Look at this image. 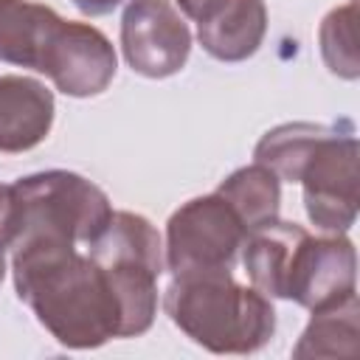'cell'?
Wrapping results in <instances>:
<instances>
[{"label":"cell","mask_w":360,"mask_h":360,"mask_svg":"<svg viewBox=\"0 0 360 360\" xmlns=\"http://www.w3.org/2000/svg\"><path fill=\"white\" fill-rule=\"evenodd\" d=\"M53 93L31 76H0V152L20 155L39 146L53 124Z\"/></svg>","instance_id":"obj_10"},{"label":"cell","mask_w":360,"mask_h":360,"mask_svg":"<svg viewBox=\"0 0 360 360\" xmlns=\"http://www.w3.org/2000/svg\"><path fill=\"white\" fill-rule=\"evenodd\" d=\"M360 146L352 121L340 118L309 152L298 183L304 208L321 233H346L357 219L360 202Z\"/></svg>","instance_id":"obj_5"},{"label":"cell","mask_w":360,"mask_h":360,"mask_svg":"<svg viewBox=\"0 0 360 360\" xmlns=\"http://www.w3.org/2000/svg\"><path fill=\"white\" fill-rule=\"evenodd\" d=\"M307 233H309L307 228H301L295 222H284L278 217L248 231V236L242 242V264H245L250 284L262 295L284 298L295 248L301 245V239Z\"/></svg>","instance_id":"obj_12"},{"label":"cell","mask_w":360,"mask_h":360,"mask_svg":"<svg viewBox=\"0 0 360 360\" xmlns=\"http://www.w3.org/2000/svg\"><path fill=\"white\" fill-rule=\"evenodd\" d=\"M267 34L264 0H217L197 20V39L219 62H245Z\"/></svg>","instance_id":"obj_11"},{"label":"cell","mask_w":360,"mask_h":360,"mask_svg":"<svg viewBox=\"0 0 360 360\" xmlns=\"http://www.w3.org/2000/svg\"><path fill=\"white\" fill-rule=\"evenodd\" d=\"M14 186L20 228L17 242L59 239L90 245L112 217L110 197L87 177L68 169H48L20 177Z\"/></svg>","instance_id":"obj_4"},{"label":"cell","mask_w":360,"mask_h":360,"mask_svg":"<svg viewBox=\"0 0 360 360\" xmlns=\"http://www.w3.org/2000/svg\"><path fill=\"white\" fill-rule=\"evenodd\" d=\"M20 228V211H17V194L14 186L0 183V253L14 245Z\"/></svg>","instance_id":"obj_18"},{"label":"cell","mask_w":360,"mask_h":360,"mask_svg":"<svg viewBox=\"0 0 360 360\" xmlns=\"http://www.w3.org/2000/svg\"><path fill=\"white\" fill-rule=\"evenodd\" d=\"M174 3L180 6V11H183L186 17H191V20L197 22V20L208 11V6H211V3H217V0H174Z\"/></svg>","instance_id":"obj_20"},{"label":"cell","mask_w":360,"mask_h":360,"mask_svg":"<svg viewBox=\"0 0 360 360\" xmlns=\"http://www.w3.org/2000/svg\"><path fill=\"white\" fill-rule=\"evenodd\" d=\"M121 304V338L149 332L158 315V278L166 270L158 228L132 211H112L107 228L87 245Z\"/></svg>","instance_id":"obj_3"},{"label":"cell","mask_w":360,"mask_h":360,"mask_svg":"<svg viewBox=\"0 0 360 360\" xmlns=\"http://www.w3.org/2000/svg\"><path fill=\"white\" fill-rule=\"evenodd\" d=\"M326 129H329L326 124H312V121L278 124L262 135L253 158H256V163L267 166L278 180L298 183L309 152L315 149V143L323 138Z\"/></svg>","instance_id":"obj_16"},{"label":"cell","mask_w":360,"mask_h":360,"mask_svg":"<svg viewBox=\"0 0 360 360\" xmlns=\"http://www.w3.org/2000/svg\"><path fill=\"white\" fill-rule=\"evenodd\" d=\"M3 276H6V259H3V253H0V281H3Z\"/></svg>","instance_id":"obj_21"},{"label":"cell","mask_w":360,"mask_h":360,"mask_svg":"<svg viewBox=\"0 0 360 360\" xmlns=\"http://www.w3.org/2000/svg\"><path fill=\"white\" fill-rule=\"evenodd\" d=\"M169 321L214 354H253L276 332V309L256 287L233 281L231 270H191L163 292Z\"/></svg>","instance_id":"obj_2"},{"label":"cell","mask_w":360,"mask_h":360,"mask_svg":"<svg viewBox=\"0 0 360 360\" xmlns=\"http://www.w3.org/2000/svg\"><path fill=\"white\" fill-rule=\"evenodd\" d=\"M124 0H73V6L87 14V17H101V14H110L115 6H121Z\"/></svg>","instance_id":"obj_19"},{"label":"cell","mask_w":360,"mask_h":360,"mask_svg":"<svg viewBox=\"0 0 360 360\" xmlns=\"http://www.w3.org/2000/svg\"><path fill=\"white\" fill-rule=\"evenodd\" d=\"M59 20L51 6L34 0H0V62L37 70Z\"/></svg>","instance_id":"obj_13"},{"label":"cell","mask_w":360,"mask_h":360,"mask_svg":"<svg viewBox=\"0 0 360 360\" xmlns=\"http://www.w3.org/2000/svg\"><path fill=\"white\" fill-rule=\"evenodd\" d=\"M11 250L14 290L56 343L98 349L121 338V304L90 253L59 239H25Z\"/></svg>","instance_id":"obj_1"},{"label":"cell","mask_w":360,"mask_h":360,"mask_svg":"<svg viewBox=\"0 0 360 360\" xmlns=\"http://www.w3.org/2000/svg\"><path fill=\"white\" fill-rule=\"evenodd\" d=\"M357 0H349L346 6L332 8L321 28V56L326 68L340 79H357L360 76V56H357Z\"/></svg>","instance_id":"obj_17"},{"label":"cell","mask_w":360,"mask_h":360,"mask_svg":"<svg viewBox=\"0 0 360 360\" xmlns=\"http://www.w3.org/2000/svg\"><path fill=\"white\" fill-rule=\"evenodd\" d=\"M357 253L346 233H307L295 248L284 298L304 309H321L357 292Z\"/></svg>","instance_id":"obj_9"},{"label":"cell","mask_w":360,"mask_h":360,"mask_svg":"<svg viewBox=\"0 0 360 360\" xmlns=\"http://www.w3.org/2000/svg\"><path fill=\"white\" fill-rule=\"evenodd\" d=\"M245 236L248 228L217 191L194 197L166 222V270H172V276L191 270H231Z\"/></svg>","instance_id":"obj_6"},{"label":"cell","mask_w":360,"mask_h":360,"mask_svg":"<svg viewBox=\"0 0 360 360\" xmlns=\"http://www.w3.org/2000/svg\"><path fill=\"white\" fill-rule=\"evenodd\" d=\"M360 352V301L357 292L329 307L312 309V318L292 346V357H357Z\"/></svg>","instance_id":"obj_14"},{"label":"cell","mask_w":360,"mask_h":360,"mask_svg":"<svg viewBox=\"0 0 360 360\" xmlns=\"http://www.w3.org/2000/svg\"><path fill=\"white\" fill-rule=\"evenodd\" d=\"M217 194L236 211V217L242 219V225L248 231L270 222L278 217V205H281V180L262 163L253 166H242L236 172H231Z\"/></svg>","instance_id":"obj_15"},{"label":"cell","mask_w":360,"mask_h":360,"mask_svg":"<svg viewBox=\"0 0 360 360\" xmlns=\"http://www.w3.org/2000/svg\"><path fill=\"white\" fill-rule=\"evenodd\" d=\"M121 48L135 73L166 79L188 62L191 31L169 0H129L121 17Z\"/></svg>","instance_id":"obj_7"},{"label":"cell","mask_w":360,"mask_h":360,"mask_svg":"<svg viewBox=\"0 0 360 360\" xmlns=\"http://www.w3.org/2000/svg\"><path fill=\"white\" fill-rule=\"evenodd\" d=\"M118 59L112 42L90 22L59 20L51 31L37 73L73 98H90L110 87Z\"/></svg>","instance_id":"obj_8"}]
</instances>
